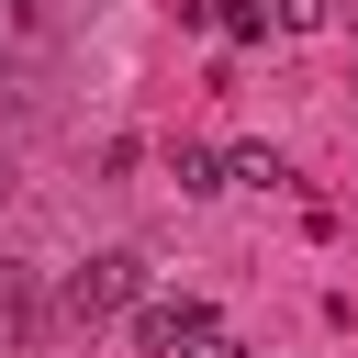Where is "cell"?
<instances>
[{
	"label": "cell",
	"instance_id": "cell-3",
	"mask_svg": "<svg viewBox=\"0 0 358 358\" xmlns=\"http://www.w3.org/2000/svg\"><path fill=\"white\" fill-rule=\"evenodd\" d=\"M224 179H235V190H291V157H280V145H235Z\"/></svg>",
	"mask_w": 358,
	"mask_h": 358
},
{
	"label": "cell",
	"instance_id": "cell-5",
	"mask_svg": "<svg viewBox=\"0 0 358 358\" xmlns=\"http://www.w3.org/2000/svg\"><path fill=\"white\" fill-rule=\"evenodd\" d=\"M224 34H235V45H268V34H280V0H224Z\"/></svg>",
	"mask_w": 358,
	"mask_h": 358
},
{
	"label": "cell",
	"instance_id": "cell-4",
	"mask_svg": "<svg viewBox=\"0 0 358 358\" xmlns=\"http://www.w3.org/2000/svg\"><path fill=\"white\" fill-rule=\"evenodd\" d=\"M168 179H179L190 201H213V190H235V179H224V157H201V145H179V157H168Z\"/></svg>",
	"mask_w": 358,
	"mask_h": 358
},
{
	"label": "cell",
	"instance_id": "cell-6",
	"mask_svg": "<svg viewBox=\"0 0 358 358\" xmlns=\"http://www.w3.org/2000/svg\"><path fill=\"white\" fill-rule=\"evenodd\" d=\"M22 324H34V268L0 257V336H22Z\"/></svg>",
	"mask_w": 358,
	"mask_h": 358
},
{
	"label": "cell",
	"instance_id": "cell-7",
	"mask_svg": "<svg viewBox=\"0 0 358 358\" xmlns=\"http://www.w3.org/2000/svg\"><path fill=\"white\" fill-rule=\"evenodd\" d=\"M336 22V0H280V34H324Z\"/></svg>",
	"mask_w": 358,
	"mask_h": 358
},
{
	"label": "cell",
	"instance_id": "cell-1",
	"mask_svg": "<svg viewBox=\"0 0 358 358\" xmlns=\"http://www.w3.org/2000/svg\"><path fill=\"white\" fill-rule=\"evenodd\" d=\"M145 302V257L134 246H101L90 268H67V313L78 324H112V313H134Z\"/></svg>",
	"mask_w": 358,
	"mask_h": 358
},
{
	"label": "cell",
	"instance_id": "cell-8",
	"mask_svg": "<svg viewBox=\"0 0 358 358\" xmlns=\"http://www.w3.org/2000/svg\"><path fill=\"white\" fill-rule=\"evenodd\" d=\"M11 11H22V0H0V22H11Z\"/></svg>",
	"mask_w": 358,
	"mask_h": 358
},
{
	"label": "cell",
	"instance_id": "cell-2",
	"mask_svg": "<svg viewBox=\"0 0 358 358\" xmlns=\"http://www.w3.org/2000/svg\"><path fill=\"white\" fill-rule=\"evenodd\" d=\"M213 336H224V324H213V302H190V291H179V302H134V347H145V358H201Z\"/></svg>",
	"mask_w": 358,
	"mask_h": 358
}]
</instances>
